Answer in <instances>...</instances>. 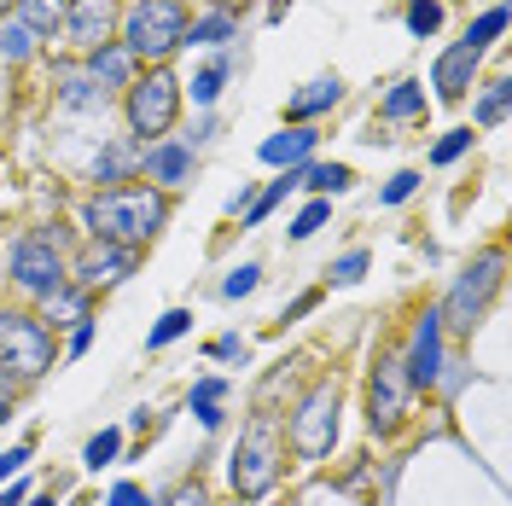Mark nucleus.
I'll return each mask as SVG.
<instances>
[{"label":"nucleus","mask_w":512,"mask_h":506,"mask_svg":"<svg viewBox=\"0 0 512 506\" xmlns=\"http://www.w3.org/2000/svg\"><path fill=\"white\" fill-rule=\"evenodd\" d=\"M82 181H88L94 192L140 181V140H128V134H99V146H94V158H88V169H82Z\"/></svg>","instance_id":"nucleus-17"},{"label":"nucleus","mask_w":512,"mask_h":506,"mask_svg":"<svg viewBox=\"0 0 512 506\" xmlns=\"http://www.w3.org/2000/svg\"><path fill=\"white\" fill-rule=\"evenodd\" d=\"M402 367H408V384L414 390H437V379L448 373V332L437 303H425L414 320H408V338H402Z\"/></svg>","instance_id":"nucleus-10"},{"label":"nucleus","mask_w":512,"mask_h":506,"mask_svg":"<svg viewBox=\"0 0 512 506\" xmlns=\"http://www.w3.org/2000/svg\"><path fill=\"white\" fill-rule=\"evenodd\" d=\"M198 6H233V12L245 18V6H251V0H198Z\"/></svg>","instance_id":"nucleus-50"},{"label":"nucleus","mask_w":512,"mask_h":506,"mask_svg":"<svg viewBox=\"0 0 512 506\" xmlns=\"http://www.w3.org/2000/svg\"><path fill=\"white\" fill-rule=\"evenodd\" d=\"M507 111H512V76L495 70L489 82L472 88V128H478V134H495V128L507 123Z\"/></svg>","instance_id":"nucleus-23"},{"label":"nucleus","mask_w":512,"mask_h":506,"mask_svg":"<svg viewBox=\"0 0 512 506\" xmlns=\"http://www.w3.org/2000/svg\"><path fill=\"white\" fill-rule=\"evenodd\" d=\"M338 408H344V379L338 373H320V379H309L297 390V402H291V413L280 425H286V448L303 466L332 460V448H338Z\"/></svg>","instance_id":"nucleus-5"},{"label":"nucleus","mask_w":512,"mask_h":506,"mask_svg":"<svg viewBox=\"0 0 512 506\" xmlns=\"http://www.w3.org/2000/svg\"><path fill=\"white\" fill-rule=\"evenodd\" d=\"M47 82H53V105H59L64 117H99L111 105V94L88 76V64L76 59V53H59L53 70H47Z\"/></svg>","instance_id":"nucleus-15"},{"label":"nucleus","mask_w":512,"mask_h":506,"mask_svg":"<svg viewBox=\"0 0 512 506\" xmlns=\"http://www.w3.org/2000/svg\"><path fill=\"white\" fill-rule=\"evenodd\" d=\"M478 70H483V53L472 41H448L443 53L431 59V105H466L472 88H478Z\"/></svg>","instance_id":"nucleus-14"},{"label":"nucleus","mask_w":512,"mask_h":506,"mask_svg":"<svg viewBox=\"0 0 512 506\" xmlns=\"http://www.w3.org/2000/svg\"><path fill=\"white\" fill-rule=\"evenodd\" d=\"M204 355H210L216 367H245V361H251V344H245L239 332H216V338L204 344Z\"/></svg>","instance_id":"nucleus-38"},{"label":"nucleus","mask_w":512,"mask_h":506,"mask_svg":"<svg viewBox=\"0 0 512 506\" xmlns=\"http://www.w3.org/2000/svg\"><path fill=\"white\" fill-rule=\"evenodd\" d=\"M256 285H262V262H239V268H227V280L216 291L227 303H245V297H256Z\"/></svg>","instance_id":"nucleus-37"},{"label":"nucleus","mask_w":512,"mask_h":506,"mask_svg":"<svg viewBox=\"0 0 512 506\" xmlns=\"http://www.w3.org/2000/svg\"><path fill=\"white\" fill-rule=\"evenodd\" d=\"M152 413H158V408H146V402H140V408L128 413V431H140V437H152V425H158Z\"/></svg>","instance_id":"nucleus-48"},{"label":"nucleus","mask_w":512,"mask_h":506,"mask_svg":"<svg viewBox=\"0 0 512 506\" xmlns=\"http://www.w3.org/2000/svg\"><path fill=\"white\" fill-rule=\"evenodd\" d=\"M315 158H320V128H309V123H280L256 146L262 169H303V163H315Z\"/></svg>","instance_id":"nucleus-19"},{"label":"nucleus","mask_w":512,"mask_h":506,"mask_svg":"<svg viewBox=\"0 0 512 506\" xmlns=\"http://www.w3.org/2000/svg\"><path fill=\"white\" fill-rule=\"evenodd\" d=\"M35 483L30 477H12V483H0V506H24V495H30Z\"/></svg>","instance_id":"nucleus-46"},{"label":"nucleus","mask_w":512,"mask_h":506,"mask_svg":"<svg viewBox=\"0 0 512 506\" xmlns=\"http://www.w3.org/2000/svg\"><path fill=\"white\" fill-rule=\"evenodd\" d=\"M443 6H448V0H443Z\"/></svg>","instance_id":"nucleus-52"},{"label":"nucleus","mask_w":512,"mask_h":506,"mask_svg":"<svg viewBox=\"0 0 512 506\" xmlns=\"http://www.w3.org/2000/svg\"><path fill=\"white\" fill-rule=\"evenodd\" d=\"M117 105H123V134L128 140H140V146L169 140V134L181 128V111H187V94H181L175 64H140V76L117 94Z\"/></svg>","instance_id":"nucleus-4"},{"label":"nucleus","mask_w":512,"mask_h":506,"mask_svg":"<svg viewBox=\"0 0 512 506\" xmlns=\"http://www.w3.org/2000/svg\"><path fill=\"white\" fill-rule=\"evenodd\" d=\"M192 332V309H163L158 320H152V332H146V349L158 355V349H169L175 338H187Z\"/></svg>","instance_id":"nucleus-35"},{"label":"nucleus","mask_w":512,"mask_h":506,"mask_svg":"<svg viewBox=\"0 0 512 506\" xmlns=\"http://www.w3.org/2000/svg\"><path fill=\"white\" fill-rule=\"evenodd\" d=\"M245 70V53H239V41L233 47H216V53H204V59L192 64V76H181V94L198 105V111H216L222 94L233 88V76Z\"/></svg>","instance_id":"nucleus-16"},{"label":"nucleus","mask_w":512,"mask_h":506,"mask_svg":"<svg viewBox=\"0 0 512 506\" xmlns=\"http://www.w3.org/2000/svg\"><path fill=\"white\" fill-rule=\"evenodd\" d=\"M140 268V251L134 245H99V239H82L76 251H70V280L82 285V291H111V285H123L128 274Z\"/></svg>","instance_id":"nucleus-11"},{"label":"nucleus","mask_w":512,"mask_h":506,"mask_svg":"<svg viewBox=\"0 0 512 506\" xmlns=\"http://www.w3.org/2000/svg\"><path fill=\"white\" fill-rule=\"evenodd\" d=\"M320 297H326L320 285H309V291H297V297H291L286 309H280V332H286V326H297V320L309 315V309H320Z\"/></svg>","instance_id":"nucleus-42"},{"label":"nucleus","mask_w":512,"mask_h":506,"mask_svg":"<svg viewBox=\"0 0 512 506\" xmlns=\"http://www.w3.org/2000/svg\"><path fill=\"white\" fill-rule=\"evenodd\" d=\"M123 454H128V431H123V425H99L94 437L82 443V472H94V477L111 472Z\"/></svg>","instance_id":"nucleus-25"},{"label":"nucleus","mask_w":512,"mask_h":506,"mask_svg":"<svg viewBox=\"0 0 512 506\" xmlns=\"http://www.w3.org/2000/svg\"><path fill=\"white\" fill-rule=\"evenodd\" d=\"M367 268H373V251H367V245H350L344 256H332V262H326V285H320V291L361 285V280H367Z\"/></svg>","instance_id":"nucleus-29"},{"label":"nucleus","mask_w":512,"mask_h":506,"mask_svg":"<svg viewBox=\"0 0 512 506\" xmlns=\"http://www.w3.org/2000/svg\"><path fill=\"white\" fill-rule=\"evenodd\" d=\"M472 146H478V128H472V123L443 128V134L431 140V152H425V163H431V169H454L460 158H472Z\"/></svg>","instance_id":"nucleus-27"},{"label":"nucleus","mask_w":512,"mask_h":506,"mask_svg":"<svg viewBox=\"0 0 512 506\" xmlns=\"http://www.w3.org/2000/svg\"><path fill=\"white\" fill-rule=\"evenodd\" d=\"M350 99V82L338 76V70H326V76H315V82H303V88H291L286 94V111H280V123H309L320 128L338 105Z\"/></svg>","instance_id":"nucleus-18"},{"label":"nucleus","mask_w":512,"mask_h":506,"mask_svg":"<svg viewBox=\"0 0 512 506\" xmlns=\"http://www.w3.org/2000/svg\"><path fill=\"white\" fill-rule=\"evenodd\" d=\"M82 64H88V76H94L111 99H117L128 82L140 76V64H134V53H128L123 41H105V47H94V53H82Z\"/></svg>","instance_id":"nucleus-21"},{"label":"nucleus","mask_w":512,"mask_h":506,"mask_svg":"<svg viewBox=\"0 0 512 506\" xmlns=\"http://www.w3.org/2000/svg\"><path fill=\"white\" fill-rule=\"evenodd\" d=\"M117 18H123V0H70L64 6V24H59V41L64 53H94L105 41H117Z\"/></svg>","instance_id":"nucleus-12"},{"label":"nucleus","mask_w":512,"mask_h":506,"mask_svg":"<svg viewBox=\"0 0 512 506\" xmlns=\"http://www.w3.org/2000/svg\"><path fill=\"white\" fill-rule=\"evenodd\" d=\"M94 338H99V320L88 315V320H76V326H70V338H64V361H82V355H88V349H94Z\"/></svg>","instance_id":"nucleus-40"},{"label":"nucleus","mask_w":512,"mask_h":506,"mask_svg":"<svg viewBox=\"0 0 512 506\" xmlns=\"http://www.w3.org/2000/svg\"><path fill=\"white\" fill-rule=\"evenodd\" d=\"M286 425H280V413L274 408H256L245 413V425H239V443L227 454V489H233V501H268L280 483H286Z\"/></svg>","instance_id":"nucleus-2"},{"label":"nucleus","mask_w":512,"mask_h":506,"mask_svg":"<svg viewBox=\"0 0 512 506\" xmlns=\"http://www.w3.org/2000/svg\"><path fill=\"white\" fill-rule=\"evenodd\" d=\"M53 489H59V483H47V489H30V495H24V506H53Z\"/></svg>","instance_id":"nucleus-49"},{"label":"nucleus","mask_w":512,"mask_h":506,"mask_svg":"<svg viewBox=\"0 0 512 506\" xmlns=\"http://www.w3.org/2000/svg\"><path fill=\"white\" fill-rule=\"evenodd\" d=\"M0 367L18 384H35L59 367V338L35 309H0Z\"/></svg>","instance_id":"nucleus-8"},{"label":"nucleus","mask_w":512,"mask_h":506,"mask_svg":"<svg viewBox=\"0 0 512 506\" xmlns=\"http://www.w3.org/2000/svg\"><path fill=\"white\" fill-rule=\"evenodd\" d=\"M105 506H158V495L152 489H140V483H111V495H105Z\"/></svg>","instance_id":"nucleus-43"},{"label":"nucleus","mask_w":512,"mask_h":506,"mask_svg":"<svg viewBox=\"0 0 512 506\" xmlns=\"http://www.w3.org/2000/svg\"><path fill=\"white\" fill-rule=\"evenodd\" d=\"M82 239H70L59 222H41L30 233H18L6 245V285L24 297V303H47L53 291L70 285V251Z\"/></svg>","instance_id":"nucleus-3"},{"label":"nucleus","mask_w":512,"mask_h":506,"mask_svg":"<svg viewBox=\"0 0 512 506\" xmlns=\"http://www.w3.org/2000/svg\"><path fill=\"white\" fill-rule=\"evenodd\" d=\"M501 35H507V0H495V6H483L478 18H472V24L460 30V41H472L478 53H489V47H495Z\"/></svg>","instance_id":"nucleus-32"},{"label":"nucleus","mask_w":512,"mask_h":506,"mask_svg":"<svg viewBox=\"0 0 512 506\" xmlns=\"http://www.w3.org/2000/svg\"><path fill=\"white\" fill-rule=\"evenodd\" d=\"M30 460H35V443H30V437H24V443H12L6 454H0V483L24 477V472H30Z\"/></svg>","instance_id":"nucleus-41"},{"label":"nucleus","mask_w":512,"mask_h":506,"mask_svg":"<svg viewBox=\"0 0 512 506\" xmlns=\"http://www.w3.org/2000/svg\"><path fill=\"white\" fill-rule=\"evenodd\" d=\"M233 41H245V18H239L233 6H192L187 47H204V53H216V47H233Z\"/></svg>","instance_id":"nucleus-20"},{"label":"nucleus","mask_w":512,"mask_h":506,"mask_svg":"<svg viewBox=\"0 0 512 506\" xmlns=\"http://www.w3.org/2000/svg\"><path fill=\"white\" fill-rule=\"evenodd\" d=\"M501 280H507V251H501V245H489L478 262H466V268L454 274V285H448L443 303H437L448 338H472L483 320H489V303L501 297Z\"/></svg>","instance_id":"nucleus-7"},{"label":"nucleus","mask_w":512,"mask_h":506,"mask_svg":"<svg viewBox=\"0 0 512 506\" xmlns=\"http://www.w3.org/2000/svg\"><path fill=\"white\" fill-rule=\"evenodd\" d=\"M448 24V6L443 0H402V30L414 41H431V35Z\"/></svg>","instance_id":"nucleus-31"},{"label":"nucleus","mask_w":512,"mask_h":506,"mask_svg":"<svg viewBox=\"0 0 512 506\" xmlns=\"http://www.w3.org/2000/svg\"><path fill=\"white\" fill-rule=\"evenodd\" d=\"M18 390H24V384L0 367V431H6V419H12V408H18Z\"/></svg>","instance_id":"nucleus-45"},{"label":"nucleus","mask_w":512,"mask_h":506,"mask_svg":"<svg viewBox=\"0 0 512 506\" xmlns=\"http://www.w3.org/2000/svg\"><path fill=\"white\" fill-rule=\"evenodd\" d=\"M256 198V187L251 181H239V192H233V198H227V222H239V216H245V204H251Z\"/></svg>","instance_id":"nucleus-47"},{"label":"nucleus","mask_w":512,"mask_h":506,"mask_svg":"<svg viewBox=\"0 0 512 506\" xmlns=\"http://www.w3.org/2000/svg\"><path fill=\"white\" fill-rule=\"evenodd\" d=\"M41 35L30 30V24H18V18H0V59L6 64H30V59H41Z\"/></svg>","instance_id":"nucleus-28"},{"label":"nucleus","mask_w":512,"mask_h":506,"mask_svg":"<svg viewBox=\"0 0 512 506\" xmlns=\"http://www.w3.org/2000/svg\"><path fill=\"white\" fill-rule=\"evenodd\" d=\"M158 506H216V495H210V483L204 477H181L175 489H163Z\"/></svg>","instance_id":"nucleus-39"},{"label":"nucleus","mask_w":512,"mask_h":506,"mask_svg":"<svg viewBox=\"0 0 512 506\" xmlns=\"http://www.w3.org/2000/svg\"><path fill=\"white\" fill-rule=\"evenodd\" d=\"M419 187H425V175H419V169H396V175L379 187V210H402Z\"/></svg>","instance_id":"nucleus-36"},{"label":"nucleus","mask_w":512,"mask_h":506,"mask_svg":"<svg viewBox=\"0 0 512 506\" xmlns=\"http://www.w3.org/2000/svg\"><path fill=\"white\" fill-rule=\"evenodd\" d=\"M169 210H175V198H163L146 181H128V187H111V192H88L82 210H76V227H82V239H99V245L146 251L169 227Z\"/></svg>","instance_id":"nucleus-1"},{"label":"nucleus","mask_w":512,"mask_h":506,"mask_svg":"<svg viewBox=\"0 0 512 506\" xmlns=\"http://www.w3.org/2000/svg\"><path fill=\"white\" fill-rule=\"evenodd\" d=\"M140 181L158 187L163 198H175V192H187L198 181V152H192L181 134L152 140V146H140Z\"/></svg>","instance_id":"nucleus-13"},{"label":"nucleus","mask_w":512,"mask_h":506,"mask_svg":"<svg viewBox=\"0 0 512 506\" xmlns=\"http://www.w3.org/2000/svg\"><path fill=\"white\" fill-rule=\"evenodd\" d=\"M64 6H70V0H18V12H12V18H18V24H30L41 41H59Z\"/></svg>","instance_id":"nucleus-30"},{"label":"nucleus","mask_w":512,"mask_h":506,"mask_svg":"<svg viewBox=\"0 0 512 506\" xmlns=\"http://www.w3.org/2000/svg\"><path fill=\"white\" fill-rule=\"evenodd\" d=\"M227 396H233V379H222V373H204V379L187 384V413H198V408H227Z\"/></svg>","instance_id":"nucleus-34"},{"label":"nucleus","mask_w":512,"mask_h":506,"mask_svg":"<svg viewBox=\"0 0 512 506\" xmlns=\"http://www.w3.org/2000/svg\"><path fill=\"white\" fill-rule=\"evenodd\" d=\"M216 134H222V117H216V111H198V123H192L187 134H181V140H187L192 152H204V146H210Z\"/></svg>","instance_id":"nucleus-44"},{"label":"nucleus","mask_w":512,"mask_h":506,"mask_svg":"<svg viewBox=\"0 0 512 506\" xmlns=\"http://www.w3.org/2000/svg\"><path fill=\"white\" fill-rule=\"evenodd\" d=\"M187 24L192 0H123L117 41L134 53V64H169L175 53H187Z\"/></svg>","instance_id":"nucleus-6"},{"label":"nucleus","mask_w":512,"mask_h":506,"mask_svg":"<svg viewBox=\"0 0 512 506\" xmlns=\"http://www.w3.org/2000/svg\"><path fill=\"white\" fill-rule=\"evenodd\" d=\"M88 315H94V291H82L76 280L64 285V291H53V297L41 303V320H47L53 332H59V326H76V320H88Z\"/></svg>","instance_id":"nucleus-26"},{"label":"nucleus","mask_w":512,"mask_h":506,"mask_svg":"<svg viewBox=\"0 0 512 506\" xmlns=\"http://www.w3.org/2000/svg\"><path fill=\"white\" fill-rule=\"evenodd\" d=\"M297 187L309 192V198H344V192L355 187V169L338 158H315L297 169Z\"/></svg>","instance_id":"nucleus-24"},{"label":"nucleus","mask_w":512,"mask_h":506,"mask_svg":"<svg viewBox=\"0 0 512 506\" xmlns=\"http://www.w3.org/2000/svg\"><path fill=\"white\" fill-rule=\"evenodd\" d=\"M18 12V0H0V18H12Z\"/></svg>","instance_id":"nucleus-51"},{"label":"nucleus","mask_w":512,"mask_h":506,"mask_svg":"<svg viewBox=\"0 0 512 506\" xmlns=\"http://www.w3.org/2000/svg\"><path fill=\"white\" fill-rule=\"evenodd\" d=\"M425 111H431V94L419 76H396L379 94V123H425Z\"/></svg>","instance_id":"nucleus-22"},{"label":"nucleus","mask_w":512,"mask_h":506,"mask_svg":"<svg viewBox=\"0 0 512 506\" xmlns=\"http://www.w3.org/2000/svg\"><path fill=\"white\" fill-rule=\"evenodd\" d=\"M326 222H332V198H309V204H303V210L291 216L286 239H291V245H309V239H315V233H320Z\"/></svg>","instance_id":"nucleus-33"},{"label":"nucleus","mask_w":512,"mask_h":506,"mask_svg":"<svg viewBox=\"0 0 512 506\" xmlns=\"http://www.w3.org/2000/svg\"><path fill=\"white\" fill-rule=\"evenodd\" d=\"M419 390L408 384V367H402V349L384 344L367 367V431L373 437H402L408 419H414Z\"/></svg>","instance_id":"nucleus-9"}]
</instances>
